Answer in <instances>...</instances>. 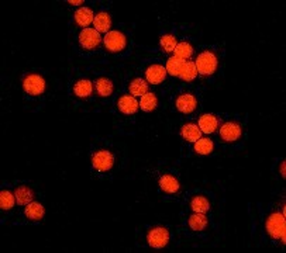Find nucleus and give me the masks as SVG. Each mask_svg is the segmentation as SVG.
<instances>
[{
    "mask_svg": "<svg viewBox=\"0 0 286 253\" xmlns=\"http://www.w3.org/2000/svg\"><path fill=\"white\" fill-rule=\"evenodd\" d=\"M92 90H93L92 82L86 80V79H82V80H79L74 84V93H75V96L81 97V98L91 96Z\"/></svg>",
    "mask_w": 286,
    "mask_h": 253,
    "instance_id": "b1692460",
    "label": "nucleus"
},
{
    "mask_svg": "<svg viewBox=\"0 0 286 253\" xmlns=\"http://www.w3.org/2000/svg\"><path fill=\"white\" fill-rule=\"evenodd\" d=\"M190 207H192V210H193L195 212H202V214H204V212H207V211L210 210V201L207 200L204 196H202V194H197V196H195V197L192 198V201H190Z\"/></svg>",
    "mask_w": 286,
    "mask_h": 253,
    "instance_id": "4be33fe9",
    "label": "nucleus"
},
{
    "mask_svg": "<svg viewBox=\"0 0 286 253\" xmlns=\"http://www.w3.org/2000/svg\"><path fill=\"white\" fill-rule=\"evenodd\" d=\"M159 187L168 194H176L181 192V183L172 174H162L159 179Z\"/></svg>",
    "mask_w": 286,
    "mask_h": 253,
    "instance_id": "9b49d317",
    "label": "nucleus"
},
{
    "mask_svg": "<svg viewBox=\"0 0 286 253\" xmlns=\"http://www.w3.org/2000/svg\"><path fill=\"white\" fill-rule=\"evenodd\" d=\"M16 200L17 202L20 204V206H27V204H30L33 198H34V193H33V190H31L30 187L27 186H19L16 188Z\"/></svg>",
    "mask_w": 286,
    "mask_h": 253,
    "instance_id": "aec40b11",
    "label": "nucleus"
},
{
    "mask_svg": "<svg viewBox=\"0 0 286 253\" xmlns=\"http://www.w3.org/2000/svg\"><path fill=\"white\" fill-rule=\"evenodd\" d=\"M95 86H96L98 94L102 97L110 96L114 90L113 82H112L109 78H105V76H103V78H99L98 80H96V83H95Z\"/></svg>",
    "mask_w": 286,
    "mask_h": 253,
    "instance_id": "6ab92c4d",
    "label": "nucleus"
},
{
    "mask_svg": "<svg viewBox=\"0 0 286 253\" xmlns=\"http://www.w3.org/2000/svg\"><path fill=\"white\" fill-rule=\"evenodd\" d=\"M102 42V37H100V32L95 28H83L79 34V45L88 50V51H93L96 50L99 45Z\"/></svg>",
    "mask_w": 286,
    "mask_h": 253,
    "instance_id": "0eeeda50",
    "label": "nucleus"
},
{
    "mask_svg": "<svg viewBox=\"0 0 286 253\" xmlns=\"http://www.w3.org/2000/svg\"><path fill=\"white\" fill-rule=\"evenodd\" d=\"M159 44H161V48H162L164 52L169 54L175 51V48H176L178 42H176V38L173 37V36H171V34H165V36L161 37Z\"/></svg>",
    "mask_w": 286,
    "mask_h": 253,
    "instance_id": "c756f323",
    "label": "nucleus"
},
{
    "mask_svg": "<svg viewBox=\"0 0 286 253\" xmlns=\"http://www.w3.org/2000/svg\"><path fill=\"white\" fill-rule=\"evenodd\" d=\"M265 231L275 240L285 244V214L273 211L265 218Z\"/></svg>",
    "mask_w": 286,
    "mask_h": 253,
    "instance_id": "f257e3e1",
    "label": "nucleus"
},
{
    "mask_svg": "<svg viewBox=\"0 0 286 253\" xmlns=\"http://www.w3.org/2000/svg\"><path fill=\"white\" fill-rule=\"evenodd\" d=\"M16 201H17L16 200V196L12 192L2 190V193H0V207H2V210H6V211L12 210Z\"/></svg>",
    "mask_w": 286,
    "mask_h": 253,
    "instance_id": "c85d7f7f",
    "label": "nucleus"
},
{
    "mask_svg": "<svg viewBox=\"0 0 286 253\" xmlns=\"http://www.w3.org/2000/svg\"><path fill=\"white\" fill-rule=\"evenodd\" d=\"M93 24H95V30H98L99 32H109L110 27H112V17L107 12H100L98 14L95 16V20H93Z\"/></svg>",
    "mask_w": 286,
    "mask_h": 253,
    "instance_id": "2eb2a0df",
    "label": "nucleus"
},
{
    "mask_svg": "<svg viewBox=\"0 0 286 253\" xmlns=\"http://www.w3.org/2000/svg\"><path fill=\"white\" fill-rule=\"evenodd\" d=\"M68 4H71V6H81L83 2L82 0H72V2H67Z\"/></svg>",
    "mask_w": 286,
    "mask_h": 253,
    "instance_id": "7c9ffc66",
    "label": "nucleus"
},
{
    "mask_svg": "<svg viewBox=\"0 0 286 253\" xmlns=\"http://www.w3.org/2000/svg\"><path fill=\"white\" fill-rule=\"evenodd\" d=\"M103 44H105V48L109 52L119 54L124 51V48L127 45V38L121 31H109L103 38Z\"/></svg>",
    "mask_w": 286,
    "mask_h": 253,
    "instance_id": "7ed1b4c3",
    "label": "nucleus"
},
{
    "mask_svg": "<svg viewBox=\"0 0 286 253\" xmlns=\"http://www.w3.org/2000/svg\"><path fill=\"white\" fill-rule=\"evenodd\" d=\"M114 164V156L110 150H106V149H100L96 150L93 155H92V166L96 172L100 173H105L113 169Z\"/></svg>",
    "mask_w": 286,
    "mask_h": 253,
    "instance_id": "20e7f679",
    "label": "nucleus"
},
{
    "mask_svg": "<svg viewBox=\"0 0 286 253\" xmlns=\"http://www.w3.org/2000/svg\"><path fill=\"white\" fill-rule=\"evenodd\" d=\"M95 20V14L89 8H81L76 10L75 13V22L78 26H81L83 28H88V26H91Z\"/></svg>",
    "mask_w": 286,
    "mask_h": 253,
    "instance_id": "f3484780",
    "label": "nucleus"
},
{
    "mask_svg": "<svg viewBox=\"0 0 286 253\" xmlns=\"http://www.w3.org/2000/svg\"><path fill=\"white\" fill-rule=\"evenodd\" d=\"M213 148H214V144L211 140L209 138H200V140H197L195 142V149L196 154H199V155H209L213 152Z\"/></svg>",
    "mask_w": 286,
    "mask_h": 253,
    "instance_id": "a878e982",
    "label": "nucleus"
},
{
    "mask_svg": "<svg viewBox=\"0 0 286 253\" xmlns=\"http://www.w3.org/2000/svg\"><path fill=\"white\" fill-rule=\"evenodd\" d=\"M218 124H220V120L217 116L214 114H203L200 118H199V128L200 131L204 134H211L217 130Z\"/></svg>",
    "mask_w": 286,
    "mask_h": 253,
    "instance_id": "f8f14e48",
    "label": "nucleus"
},
{
    "mask_svg": "<svg viewBox=\"0 0 286 253\" xmlns=\"http://www.w3.org/2000/svg\"><path fill=\"white\" fill-rule=\"evenodd\" d=\"M241 126L237 122L228 121L224 122L223 126H220V138L224 142H234L237 141L241 136Z\"/></svg>",
    "mask_w": 286,
    "mask_h": 253,
    "instance_id": "6e6552de",
    "label": "nucleus"
},
{
    "mask_svg": "<svg viewBox=\"0 0 286 253\" xmlns=\"http://www.w3.org/2000/svg\"><path fill=\"white\" fill-rule=\"evenodd\" d=\"M128 92L131 93V96H144L145 93H148V83L141 78H137L130 82Z\"/></svg>",
    "mask_w": 286,
    "mask_h": 253,
    "instance_id": "412c9836",
    "label": "nucleus"
},
{
    "mask_svg": "<svg viewBox=\"0 0 286 253\" xmlns=\"http://www.w3.org/2000/svg\"><path fill=\"white\" fill-rule=\"evenodd\" d=\"M196 76H197V69H196L195 62H192V60L185 62V66L182 69L179 78H181L182 80H185V82H192Z\"/></svg>",
    "mask_w": 286,
    "mask_h": 253,
    "instance_id": "cd10ccee",
    "label": "nucleus"
},
{
    "mask_svg": "<svg viewBox=\"0 0 286 253\" xmlns=\"http://www.w3.org/2000/svg\"><path fill=\"white\" fill-rule=\"evenodd\" d=\"M117 104H119V110L124 114H134L138 108V103H137L134 96H131V94L121 96L117 102Z\"/></svg>",
    "mask_w": 286,
    "mask_h": 253,
    "instance_id": "dca6fc26",
    "label": "nucleus"
},
{
    "mask_svg": "<svg viewBox=\"0 0 286 253\" xmlns=\"http://www.w3.org/2000/svg\"><path fill=\"white\" fill-rule=\"evenodd\" d=\"M197 107V100L193 94L190 93H183L176 98V108L183 114H190L193 112Z\"/></svg>",
    "mask_w": 286,
    "mask_h": 253,
    "instance_id": "1a4fd4ad",
    "label": "nucleus"
},
{
    "mask_svg": "<svg viewBox=\"0 0 286 253\" xmlns=\"http://www.w3.org/2000/svg\"><path fill=\"white\" fill-rule=\"evenodd\" d=\"M24 214L30 221H40V220H43V216H46V208L37 201H31L24 210Z\"/></svg>",
    "mask_w": 286,
    "mask_h": 253,
    "instance_id": "ddd939ff",
    "label": "nucleus"
},
{
    "mask_svg": "<svg viewBox=\"0 0 286 253\" xmlns=\"http://www.w3.org/2000/svg\"><path fill=\"white\" fill-rule=\"evenodd\" d=\"M169 231L164 228V226H154L151 228L148 234H147V240L151 248L155 249H162L164 246L168 245L169 242Z\"/></svg>",
    "mask_w": 286,
    "mask_h": 253,
    "instance_id": "423d86ee",
    "label": "nucleus"
},
{
    "mask_svg": "<svg viewBox=\"0 0 286 253\" xmlns=\"http://www.w3.org/2000/svg\"><path fill=\"white\" fill-rule=\"evenodd\" d=\"M217 64L218 60L216 54L211 52L209 50L199 54L195 62L197 74H200V76H211L217 69Z\"/></svg>",
    "mask_w": 286,
    "mask_h": 253,
    "instance_id": "f03ea898",
    "label": "nucleus"
},
{
    "mask_svg": "<svg viewBox=\"0 0 286 253\" xmlns=\"http://www.w3.org/2000/svg\"><path fill=\"white\" fill-rule=\"evenodd\" d=\"M145 76H147V82L152 83V84H159L165 80L166 68L161 64H154V65L148 66Z\"/></svg>",
    "mask_w": 286,
    "mask_h": 253,
    "instance_id": "9d476101",
    "label": "nucleus"
},
{
    "mask_svg": "<svg viewBox=\"0 0 286 253\" xmlns=\"http://www.w3.org/2000/svg\"><path fill=\"white\" fill-rule=\"evenodd\" d=\"M175 56H178V58H181V60H189L192 55H193V46L190 42L188 41H182L179 44L176 45V48H175Z\"/></svg>",
    "mask_w": 286,
    "mask_h": 253,
    "instance_id": "bb28decb",
    "label": "nucleus"
},
{
    "mask_svg": "<svg viewBox=\"0 0 286 253\" xmlns=\"http://www.w3.org/2000/svg\"><path fill=\"white\" fill-rule=\"evenodd\" d=\"M207 216L202 214V212H196L193 216H189L188 220V225L190 230H193V231H203L204 228L207 226Z\"/></svg>",
    "mask_w": 286,
    "mask_h": 253,
    "instance_id": "a211bd4d",
    "label": "nucleus"
},
{
    "mask_svg": "<svg viewBox=\"0 0 286 253\" xmlns=\"http://www.w3.org/2000/svg\"><path fill=\"white\" fill-rule=\"evenodd\" d=\"M185 62L186 60H181L178 56H171L168 62H166V74H169L171 76H179L182 72V69L185 66Z\"/></svg>",
    "mask_w": 286,
    "mask_h": 253,
    "instance_id": "5701e85b",
    "label": "nucleus"
},
{
    "mask_svg": "<svg viewBox=\"0 0 286 253\" xmlns=\"http://www.w3.org/2000/svg\"><path fill=\"white\" fill-rule=\"evenodd\" d=\"M280 174H282V178H285V160L280 162Z\"/></svg>",
    "mask_w": 286,
    "mask_h": 253,
    "instance_id": "2f4dec72",
    "label": "nucleus"
},
{
    "mask_svg": "<svg viewBox=\"0 0 286 253\" xmlns=\"http://www.w3.org/2000/svg\"><path fill=\"white\" fill-rule=\"evenodd\" d=\"M157 106H158V98L157 96L154 94V93H145L144 96H141V102H140V107H141V110L143 112H152V110H155L157 108Z\"/></svg>",
    "mask_w": 286,
    "mask_h": 253,
    "instance_id": "393cba45",
    "label": "nucleus"
},
{
    "mask_svg": "<svg viewBox=\"0 0 286 253\" xmlns=\"http://www.w3.org/2000/svg\"><path fill=\"white\" fill-rule=\"evenodd\" d=\"M181 135L185 141L195 144L197 140H200V138H202V131H200V128L196 126V124L189 122V124H185V126H182Z\"/></svg>",
    "mask_w": 286,
    "mask_h": 253,
    "instance_id": "4468645a",
    "label": "nucleus"
},
{
    "mask_svg": "<svg viewBox=\"0 0 286 253\" xmlns=\"http://www.w3.org/2000/svg\"><path fill=\"white\" fill-rule=\"evenodd\" d=\"M23 88L27 94L40 96L46 92V79L37 74H30L24 78Z\"/></svg>",
    "mask_w": 286,
    "mask_h": 253,
    "instance_id": "39448f33",
    "label": "nucleus"
}]
</instances>
